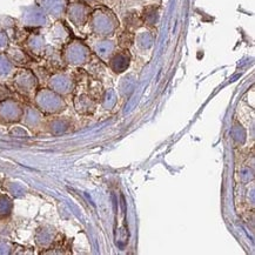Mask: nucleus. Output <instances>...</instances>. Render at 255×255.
<instances>
[{
	"mask_svg": "<svg viewBox=\"0 0 255 255\" xmlns=\"http://www.w3.org/2000/svg\"><path fill=\"white\" fill-rule=\"evenodd\" d=\"M64 60L72 66H80L84 65L90 58V51L87 46L79 40H73L65 47L63 52Z\"/></svg>",
	"mask_w": 255,
	"mask_h": 255,
	"instance_id": "1",
	"label": "nucleus"
},
{
	"mask_svg": "<svg viewBox=\"0 0 255 255\" xmlns=\"http://www.w3.org/2000/svg\"><path fill=\"white\" fill-rule=\"evenodd\" d=\"M91 24H92V28L96 33L103 35L112 33L117 26L116 19L113 15L110 12L101 11V9H97L93 13Z\"/></svg>",
	"mask_w": 255,
	"mask_h": 255,
	"instance_id": "2",
	"label": "nucleus"
},
{
	"mask_svg": "<svg viewBox=\"0 0 255 255\" xmlns=\"http://www.w3.org/2000/svg\"><path fill=\"white\" fill-rule=\"evenodd\" d=\"M37 104L46 112H57L61 109L64 101L52 90H41L37 94Z\"/></svg>",
	"mask_w": 255,
	"mask_h": 255,
	"instance_id": "3",
	"label": "nucleus"
},
{
	"mask_svg": "<svg viewBox=\"0 0 255 255\" xmlns=\"http://www.w3.org/2000/svg\"><path fill=\"white\" fill-rule=\"evenodd\" d=\"M22 24L31 27L44 26L47 22V13L39 5H32L25 7L21 15Z\"/></svg>",
	"mask_w": 255,
	"mask_h": 255,
	"instance_id": "4",
	"label": "nucleus"
},
{
	"mask_svg": "<svg viewBox=\"0 0 255 255\" xmlns=\"http://www.w3.org/2000/svg\"><path fill=\"white\" fill-rule=\"evenodd\" d=\"M67 17L74 25L81 26L87 20L88 7L81 1H73L67 5L66 12Z\"/></svg>",
	"mask_w": 255,
	"mask_h": 255,
	"instance_id": "5",
	"label": "nucleus"
},
{
	"mask_svg": "<svg viewBox=\"0 0 255 255\" xmlns=\"http://www.w3.org/2000/svg\"><path fill=\"white\" fill-rule=\"evenodd\" d=\"M51 90L58 94H65L71 92L73 88V80L70 76L65 73H57L51 77L48 81Z\"/></svg>",
	"mask_w": 255,
	"mask_h": 255,
	"instance_id": "6",
	"label": "nucleus"
},
{
	"mask_svg": "<svg viewBox=\"0 0 255 255\" xmlns=\"http://www.w3.org/2000/svg\"><path fill=\"white\" fill-rule=\"evenodd\" d=\"M38 4L47 14L60 18L66 12L67 0H38Z\"/></svg>",
	"mask_w": 255,
	"mask_h": 255,
	"instance_id": "7",
	"label": "nucleus"
},
{
	"mask_svg": "<svg viewBox=\"0 0 255 255\" xmlns=\"http://www.w3.org/2000/svg\"><path fill=\"white\" fill-rule=\"evenodd\" d=\"M21 116L19 105L13 100H5L0 103V119L5 122H15Z\"/></svg>",
	"mask_w": 255,
	"mask_h": 255,
	"instance_id": "8",
	"label": "nucleus"
},
{
	"mask_svg": "<svg viewBox=\"0 0 255 255\" xmlns=\"http://www.w3.org/2000/svg\"><path fill=\"white\" fill-rule=\"evenodd\" d=\"M14 84L19 90L21 91H32L37 86V79H35L34 74L28 70H20L15 73Z\"/></svg>",
	"mask_w": 255,
	"mask_h": 255,
	"instance_id": "9",
	"label": "nucleus"
},
{
	"mask_svg": "<svg viewBox=\"0 0 255 255\" xmlns=\"http://www.w3.org/2000/svg\"><path fill=\"white\" fill-rule=\"evenodd\" d=\"M15 73L14 64L9 60V58L4 52L0 53V81H5L13 77Z\"/></svg>",
	"mask_w": 255,
	"mask_h": 255,
	"instance_id": "10",
	"label": "nucleus"
},
{
	"mask_svg": "<svg viewBox=\"0 0 255 255\" xmlns=\"http://www.w3.org/2000/svg\"><path fill=\"white\" fill-rule=\"evenodd\" d=\"M27 46L29 50H31L33 53H41L42 51L45 50V46H46V42H45V39L39 34H33L28 38L27 40Z\"/></svg>",
	"mask_w": 255,
	"mask_h": 255,
	"instance_id": "11",
	"label": "nucleus"
},
{
	"mask_svg": "<svg viewBox=\"0 0 255 255\" xmlns=\"http://www.w3.org/2000/svg\"><path fill=\"white\" fill-rule=\"evenodd\" d=\"M7 57L9 58V60L12 61L13 64H25L27 61V57L24 52L19 50V48H13V47H8L7 50Z\"/></svg>",
	"mask_w": 255,
	"mask_h": 255,
	"instance_id": "12",
	"label": "nucleus"
},
{
	"mask_svg": "<svg viewBox=\"0 0 255 255\" xmlns=\"http://www.w3.org/2000/svg\"><path fill=\"white\" fill-rule=\"evenodd\" d=\"M127 65H128V57H126V55L119 54L113 59V68L117 72L124 71Z\"/></svg>",
	"mask_w": 255,
	"mask_h": 255,
	"instance_id": "13",
	"label": "nucleus"
},
{
	"mask_svg": "<svg viewBox=\"0 0 255 255\" xmlns=\"http://www.w3.org/2000/svg\"><path fill=\"white\" fill-rule=\"evenodd\" d=\"M112 48H113V44L111 41H101L99 44H97L96 46L97 53L101 55V57H105V55L109 54L110 52L112 51Z\"/></svg>",
	"mask_w": 255,
	"mask_h": 255,
	"instance_id": "14",
	"label": "nucleus"
},
{
	"mask_svg": "<svg viewBox=\"0 0 255 255\" xmlns=\"http://www.w3.org/2000/svg\"><path fill=\"white\" fill-rule=\"evenodd\" d=\"M7 48H8V37L7 34L5 33V31H2V29L0 28V53L6 52Z\"/></svg>",
	"mask_w": 255,
	"mask_h": 255,
	"instance_id": "15",
	"label": "nucleus"
},
{
	"mask_svg": "<svg viewBox=\"0 0 255 255\" xmlns=\"http://www.w3.org/2000/svg\"><path fill=\"white\" fill-rule=\"evenodd\" d=\"M9 206H11L9 205V200H7L6 198L0 197V215H4L5 213H7Z\"/></svg>",
	"mask_w": 255,
	"mask_h": 255,
	"instance_id": "16",
	"label": "nucleus"
},
{
	"mask_svg": "<svg viewBox=\"0 0 255 255\" xmlns=\"http://www.w3.org/2000/svg\"><path fill=\"white\" fill-rule=\"evenodd\" d=\"M87 1H90V0H87Z\"/></svg>",
	"mask_w": 255,
	"mask_h": 255,
	"instance_id": "17",
	"label": "nucleus"
}]
</instances>
